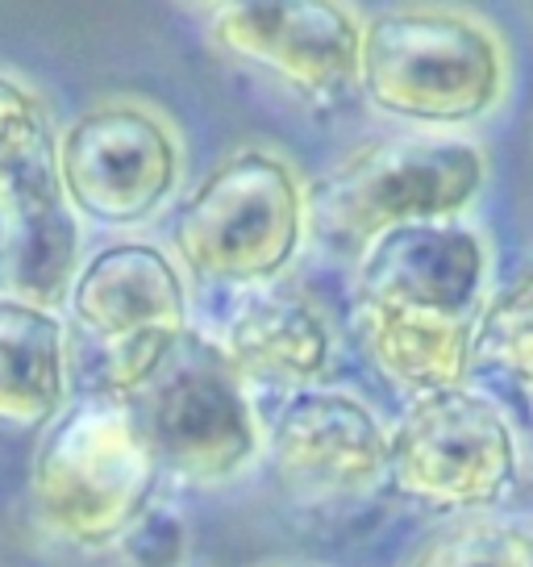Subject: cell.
<instances>
[{
  "instance_id": "obj_1",
  "label": "cell",
  "mask_w": 533,
  "mask_h": 567,
  "mask_svg": "<svg viewBox=\"0 0 533 567\" xmlns=\"http://www.w3.org/2000/svg\"><path fill=\"white\" fill-rule=\"evenodd\" d=\"M358 92L412 125H471L509 92L504 38L462 9H388L363 21Z\"/></svg>"
},
{
  "instance_id": "obj_2",
  "label": "cell",
  "mask_w": 533,
  "mask_h": 567,
  "mask_svg": "<svg viewBox=\"0 0 533 567\" xmlns=\"http://www.w3.org/2000/svg\"><path fill=\"white\" fill-rule=\"evenodd\" d=\"M159 463L125 401L84 396L63 409L30 467V501L42 530L80 550L117 547L150 509Z\"/></svg>"
},
{
  "instance_id": "obj_15",
  "label": "cell",
  "mask_w": 533,
  "mask_h": 567,
  "mask_svg": "<svg viewBox=\"0 0 533 567\" xmlns=\"http://www.w3.org/2000/svg\"><path fill=\"white\" fill-rule=\"evenodd\" d=\"M363 347L396 389L417 396L467 389L475 363V321L409 309H358Z\"/></svg>"
},
{
  "instance_id": "obj_16",
  "label": "cell",
  "mask_w": 533,
  "mask_h": 567,
  "mask_svg": "<svg viewBox=\"0 0 533 567\" xmlns=\"http://www.w3.org/2000/svg\"><path fill=\"white\" fill-rule=\"evenodd\" d=\"M475 359L533 401V271L504 284L475 321Z\"/></svg>"
},
{
  "instance_id": "obj_4",
  "label": "cell",
  "mask_w": 533,
  "mask_h": 567,
  "mask_svg": "<svg viewBox=\"0 0 533 567\" xmlns=\"http://www.w3.org/2000/svg\"><path fill=\"white\" fill-rule=\"evenodd\" d=\"M488 184V155L450 134L375 138L334 163L309 193L313 230L363 250L379 234L454 221Z\"/></svg>"
},
{
  "instance_id": "obj_10",
  "label": "cell",
  "mask_w": 533,
  "mask_h": 567,
  "mask_svg": "<svg viewBox=\"0 0 533 567\" xmlns=\"http://www.w3.org/2000/svg\"><path fill=\"white\" fill-rule=\"evenodd\" d=\"M209 34L221 51L309 105L358 89L363 21L334 0H233L217 4Z\"/></svg>"
},
{
  "instance_id": "obj_9",
  "label": "cell",
  "mask_w": 533,
  "mask_h": 567,
  "mask_svg": "<svg viewBox=\"0 0 533 567\" xmlns=\"http://www.w3.org/2000/svg\"><path fill=\"white\" fill-rule=\"evenodd\" d=\"M59 176L75 217L113 230L143 226L176 196L184 142L155 105L113 96L59 134Z\"/></svg>"
},
{
  "instance_id": "obj_3",
  "label": "cell",
  "mask_w": 533,
  "mask_h": 567,
  "mask_svg": "<svg viewBox=\"0 0 533 567\" xmlns=\"http://www.w3.org/2000/svg\"><path fill=\"white\" fill-rule=\"evenodd\" d=\"M313 226L296 163L242 146L192 188L171 221L179 264L209 284H266L296 264Z\"/></svg>"
},
{
  "instance_id": "obj_11",
  "label": "cell",
  "mask_w": 533,
  "mask_h": 567,
  "mask_svg": "<svg viewBox=\"0 0 533 567\" xmlns=\"http://www.w3.org/2000/svg\"><path fill=\"white\" fill-rule=\"evenodd\" d=\"M266 451L280 484L313 509L346 505L388 484V430L355 392H292L271 422Z\"/></svg>"
},
{
  "instance_id": "obj_12",
  "label": "cell",
  "mask_w": 533,
  "mask_h": 567,
  "mask_svg": "<svg viewBox=\"0 0 533 567\" xmlns=\"http://www.w3.org/2000/svg\"><path fill=\"white\" fill-rule=\"evenodd\" d=\"M488 243L459 221H429L379 234L358 250V309H409L480 321Z\"/></svg>"
},
{
  "instance_id": "obj_6",
  "label": "cell",
  "mask_w": 533,
  "mask_h": 567,
  "mask_svg": "<svg viewBox=\"0 0 533 567\" xmlns=\"http://www.w3.org/2000/svg\"><path fill=\"white\" fill-rule=\"evenodd\" d=\"M72 368L88 396L125 401L188 334V288L176 259L150 243H113L80 267L72 284Z\"/></svg>"
},
{
  "instance_id": "obj_18",
  "label": "cell",
  "mask_w": 533,
  "mask_h": 567,
  "mask_svg": "<svg viewBox=\"0 0 533 567\" xmlns=\"http://www.w3.org/2000/svg\"><path fill=\"white\" fill-rule=\"evenodd\" d=\"M117 550L129 567H184L188 564V526L171 509L150 505L117 543Z\"/></svg>"
},
{
  "instance_id": "obj_13",
  "label": "cell",
  "mask_w": 533,
  "mask_h": 567,
  "mask_svg": "<svg viewBox=\"0 0 533 567\" xmlns=\"http://www.w3.org/2000/svg\"><path fill=\"white\" fill-rule=\"evenodd\" d=\"M221 351L247 389L304 392L334 359V334L317 309L288 292L250 297L221 334Z\"/></svg>"
},
{
  "instance_id": "obj_19",
  "label": "cell",
  "mask_w": 533,
  "mask_h": 567,
  "mask_svg": "<svg viewBox=\"0 0 533 567\" xmlns=\"http://www.w3.org/2000/svg\"><path fill=\"white\" fill-rule=\"evenodd\" d=\"M271 567H301V564H271Z\"/></svg>"
},
{
  "instance_id": "obj_7",
  "label": "cell",
  "mask_w": 533,
  "mask_h": 567,
  "mask_svg": "<svg viewBox=\"0 0 533 567\" xmlns=\"http://www.w3.org/2000/svg\"><path fill=\"white\" fill-rule=\"evenodd\" d=\"M125 405L134 409L163 476L188 484L233 480L266 443L247 380L233 372L221 342L196 330L179 338Z\"/></svg>"
},
{
  "instance_id": "obj_14",
  "label": "cell",
  "mask_w": 533,
  "mask_h": 567,
  "mask_svg": "<svg viewBox=\"0 0 533 567\" xmlns=\"http://www.w3.org/2000/svg\"><path fill=\"white\" fill-rule=\"evenodd\" d=\"M72 338L54 309L0 292V422L46 425L63 413Z\"/></svg>"
},
{
  "instance_id": "obj_17",
  "label": "cell",
  "mask_w": 533,
  "mask_h": 567,
  "mask_svg": "<svg viewBox=\"0 0 533 567\" xmlns=\"http://www.w3.org/2000/svg\"><path fill=\"white\" fill-rule=\"evenodd\" d=\"M405 567H533V538L497 517H462L429 534Z\"/></svg>"
},
{
  "instance_id": "obj_20",
  "label": "cell",
  "mask_w": 533,
  "mask_h": 567,
  "mask_svg": "<svg viewBox=\"0 0 533 567\" xmlns=\"http://www.w3.org/2000/svg\"><path fill=\"white\" fill-rule=\"evenodd\" d=\"M530 405H533V401H530Z\"/></svg>"
},
{
  "instance_id": "obj_5",
  "label": "cell",
  "mask_w": 533,
  "mask_h": 567,
  "mask_svg": "<svg viewBox=\"0 0 533 567\" xmlns=\"http://www.w3.org/2000/svg\"><path fill=\"white\" fill-rule=\"evenodd\" d=\"M80 267V217L59 176L51 109L21 75L0 71V288L59 309Z\"/></svg>"
},
{
  "instance_id": "obj_8",
  "label": "cell",
  "mask_w": 533,
  "mask_h": 567,
  "mask_svg": "<svg viewBox=\"0 0 533 567\" xmlns=\"http://www.w3.org/2000/svg\"><path fill=\"white\" fill-rule=\"evenodd\" d=\"M516 430L483 392L417 396L388 430V488L438 514L500 505L516 484Z\"/></svg>"
}]
</instances>
